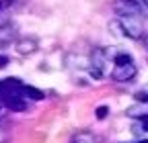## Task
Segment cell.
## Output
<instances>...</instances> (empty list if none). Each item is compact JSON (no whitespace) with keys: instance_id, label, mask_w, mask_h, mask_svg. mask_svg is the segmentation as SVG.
<instances>
[{"instance_id":"6da1fadb","label":"cell","mask_w":148,"mask_h":143,"mask_svg":"<svg viewBox=\"0 0 148 143\" xmlns=\"http://www.w3.org/2000/svg\"><path fill=\"white\" fill-rule=\"evenodd\" d=\"M113 10L117 16H148V8L140 2V0H115Z\"/></svg>"},{"instance_id":"7a4b0ae2","label":"cell","mask_w":148,"mask_h":143,"mask_svg":"<svg viewBox=\"0 0 148 143\" xmlns=\"http://www.w3.org/2000/svg\"><path fill=\"white\" fill-rule=\"evenodd\" d=\"M109 59V53L105 47H95L90 51V67H88V74L92 80H101L105 76V65Z\"/></svg>"},{"instance_id":"3957f363","label":"cell","mask_w":148,"mask_h":143,"mask_svg":"<svg viewBox=\"0 0 148 143\" xmlns=\"http://www.w3.org/2000/svg\"><path fill=\"white\" fill-rule=\"evenodd\" d=\"M119 21L123 25V31H125V37L127 39H144V19L142 16H119Z\"/></svg>"},{"instance_id":"277c9868","label":"cell","mask_w":148,"mask_h":143,"mask_svg":"<svg viewBox=\"0 0 148 143\" xmlns=\"http://www.w3.org/2000/svg\"><path fill=\"white\" fill-rule=\"evenodd\" d=\"M136 74H138L136 63H134V61H127V63L115 65V67H113V72H111V78H113L115 82L125 84V82H132V80L136 78Z\"/></svg>"},{"instance_id":"5b68a950","label":"cell","mask_w":148,"mask_h":143,"mask_svg":"<svg viewBox=\"0 0 148 143\" xmlns=\"http://www.w3.org/2000/svg\"><path fill=\"white\" fill-rule=\"evenodd\" d=\"M14 49H16L18 55L29 57V55H33V53L39 49V41H37L33 35H27V37H18L16 43H14Z\"/></svg>"},{"instance_id":"8992f818","label":"cell","mask_w":148,"mask_h":143,"mask_svg":"<svg viewBox=\"0 0 148 143\" xmlns=\"http://www.w3.org/2000/svg\"><path fill=\"white\" fill-rule=\"evenodd\" d=\"M64 63L70 69H88L90 67V57H84V55H80V53H72L70 51V53H66Z\"/></svg>"},{"instance_id":"52a82bcc","label":"cell","mask_w":148,"mask_h":143,"mask_svg":"<svg viewBox=\"0 0 148 143\" xmlns=\"http://www.w3.org/2000/svg\"><path fill=\"white\" fill-rule=\"evenodd\" d=\"M16 27L14 25H4L0 27V45H10V43H16Z\"/></svg>"},{"instance_id":"ba28073f","label":"cell","mask_w":148,"mask_h":143,"mask_svg":"<svg viewBox=\"0 0 148 143\" xmlns=\"http://www.w3.org/2000/svg\"><path fill=\"white\" fill-rule=\"evenodd\" d=\"M27 98L25 96H8V98H4L2 100V104L6 106V109H10V111H25L27 109V102H25Z\"/></svg>"},{"instance_id":"9c48e42d","label":"cell","mask_w":148,"mask_h":143,"mask_svg":"<svg viewBox=\"0 0 148 143\" xmlns=\"http://www.w3.org/2000/svg\"><path fill=\"white\" fill-rule=\"evenodd\" d=\"M72 141H74V143H101L103 139H101L99 135H95L92 131H78L76 135H74Z\"/></svg>"},{"instance_id":"30bf717a","label":"cell","mask_w":148,"mask_h":143,"mask_svg":"<svg viewBox=\"0 0 148 143\" xmlns=\"http://www.w3.org/2000/svg\"><path fill=\"white\" fill-rule=\"evenodd\" d=\"M107 29H109V33L113 35L115 39H123V37H125V31H123V25H121V21H119V19H115V21H109Z\"/></svg>"},{"instance_id":"8fae6325","label":"cell","mask_w":148,"mask_h":143,"mask_svg":"<svg viewBox=\"0 0 148 143\" xmlns=\"http://www.w3.org/2000/svg\"><path fill=\"white\" fill-rule=\"evenodd\" d=\"M23 94L27 96V98H31V100H43L45 98V94H43V90H39V88H35V86H23Z\"/></svg>"},{"instance_id":"7c38bea8","label":"cell","mask_w":148,"mask_h":143,"mask_svg":"<svg viewBox=\"0 0 148 143\" xmlns=\"http://www.w3.org/2000/svg\"><path fill=\"white\" fill-rule=\"evenodd\" d=\"M125 115L132 117V119H142L148 113H144V104L142 102H136V104H132V106H127V109H125Z\"/></svg>"},{"instance_id":"4fadbf2b","label":"cell","mask_w":148,"mask_h":143,"mask_svg":"<svg viewBox=\"0 0 148 143\" xmlns=\"http://www.w3.org/2000/svg\"><path fill=\"white\" fill-rule=\"evenodd\" d=\"M134 98H136V102H142V104H148V88H146V90H138Z\"/></svg>"},{"instance_id":"5bb4252c","label":"cell","mask_w":148,"mask_h":143,"mask_svg":"<svg viewBox=\"0 0 148 143\" xmlns=\"http://www.w3.org/2000/svg\"><path fill=\"white\" fill-rule=\"evenodd\" d=\"M95 113H97V119L103 121V119L109 115V106H105V104H103V106H97V111H95Z\"/></svg>"},{"instance_id":"9a60e30c","label":"cell","mask_w":148,"mask_h":143,"mask_svg":"<svg viewBox=\"0 0 148 143\" xmlns=\"http://www.w3.org/2000/svg\"><path fill=\"white\" fill-rule=\"evenodd\" d=\"M140 121V125H142V131L144 133H148V115H144L142 119H138Z\"/></svg>"},{"instance_id":"2e32d148","label":"cell","mask_w":148,"mask_h":143,"mask_svg":"<svg viewBox=\"0 0 148 143\" xmlns=\"http://www.w3.org/2000/svg\"><path fill=\"white\" fill-rule=\"evenodd\" d=\"M8 23H10L8 14H6V12H0V27H4V25H8Z\"/></svg>"},{"instance_id":"e0dca14e","label":"cell","mask_w":148,"mask_h":143,"mask_svg":"<svg viewBox=\"0 0 148 143\" xmlns=\"http://www.w3.org/2000/svg\"><path fill=\"white\" fill-rule=\"evenodd\" d=\"M8 65V55H0V69H4Z\"/></svg>"},{"instance_id":"ac0fdd59","label":"cell","mask_w":148,"mask_h":143,"mask_svg":"<svg viewBox=\"0 0 148 143\" xmlns=\"http://www.w3.org/2000/svg\"><path fill=\"white\" fill-rule=\"evenodd\" d=\"M8 8V4H6V0H0V12H4Z\"/></svg>"},{"instance_id":"d6986e66","label":"cell","mask_w":148,"mask_h":143,"mask_svg":"<svg viewBox=\"0 0 148 143\" xmlns=\"http://www.w3.org/2000/svg\"><path fill=\"white\" fill-rule=\"evenodd\" d=\"M142 41H144V47H146V51H148V33L144 35V39H142Z\"/></svg>"},{"instance_id":"ffe728a7","label":"cell","mask_w":148,"mask_h":143,"mask_svg":"<svg viewBox=\"0 0 148 143\" xmlns=\"http://www.w3.org/2000/svg\"><path fill=\"white\" fill-rule=\"evenodd\" d=\"M140 2H142V4H144V6L148 8V0H140Z\"/></svg>"},{"instance_id":"44dd1931","label":"cell","mask_w":148,"mask_h":143,"mask_svg":"<svg viewBox=\"0 0 148 143\" xmlns=\"http://www.w3.org/2000/svg\"><path fill=\"white\" fill-rule=\"evenodd\" d=\"M136 143H148V139H142V141H136Z\"/></svg>"},{"instance_id":"7402d4cb","label":"cell","mask_w":148,"mask_h":143,"mask_svg":"<svg viewBox=\"0 0 148 143\" xmlns=\"http://www.w3.org/2000/svg\"><path fill=\"white\" fill-rule=\"evenodd\" d=\"M16 2H25V0H16Z\"/></svg>"}]
</instances>
